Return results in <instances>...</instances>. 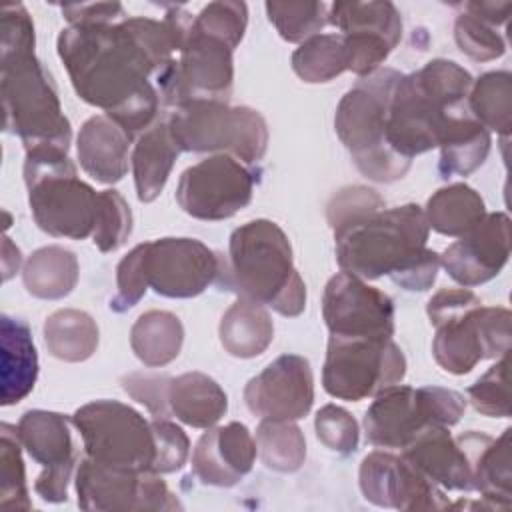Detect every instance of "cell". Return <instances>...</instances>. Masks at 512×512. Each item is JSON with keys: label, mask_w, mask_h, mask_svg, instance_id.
Segmentation results:
<instances>
[{"label": "cell", "mask_w": 512, "mask_h": 512, "mask_svg": "<svg viewBox=\"0 0 512 512\" xmlns=\"http://www.w3.org/2000/svg\"><path fill=\"white\" fill-rule=\"evenodd\" d=\"M258 172L230 154H214L188 166L176 186L178 206L198 220H226L246 208Z\"/></svg>", "instance_id": "9a60e30c"}, {"label": "cell", "mask_w": 512, "mask_h": 512, "mask_svg": "<svg viewBox=\"0 0 512 512\" xmlns=\"http://www.w3.org/2000/svg\"><path fill=\"white\" fill-rule=\"evenodd\" d=\"M454 40L458 48L476 62L500 58L506 52V42L496 26L462 12L454 24Z\"/></svg>", "instance_id": "ee69618b"}, {"label": "cell", "mask_w": 512, "mask_h": 512, "mask_svg": "<svg viewBox=\"0 0 512 512\" xmlns=\"http://www.w3.org/2000/svg\"><path fill=\"white\" fill-rule=\"evenodd\" d=\"M248 24V8L244 2L218 0L206 4L192 20V30L228 44L232 50L244 38Z\"/></svg>", "instance_id": "b9f144b4"}, {"label": "cell", "mask_w": 512, "mask_h": 512, "mask_svg": "<svg viewBox=\"0 0 512 512\" xmlns=\"http://www.w3.org/2000/svg\"><path fill=\"white\" fill-rule=\"evenodd\" d=\"M184 342L180 318L168 310H148L138 316L130 330V346L148 368H160L178 358Z\"/></svg>", "instance_id": "4dcf8cb0"}, {"label": "cell", "mask_w": 512, "mask_h": 512, "mask_svg": "<svg viewBox=\"0 0 512 512\" xmlns=\"http://www.w3.org/2000/svg\"><path fill=\"white\" fill-rule=\"evenodd\" d=\"M472 82L468 70L444 58L402 74L388 102V146L406 160L436 148L450 118L468 106Z\"/></svg>", "instance_id": "3957f363"}, {"label": "cell", "mask_w": 512, "mask_h": 512, "mask_svg": "<svg viewBox=\"0 0 512 512\" xmlns=\"http://www.w3.org/2000/svg\"><path fill=\"white\" fill-rule=\"evenodd\" d=\"M148 286L144 284L138 254L132 248L116 268V294L110 300V308L114 312H126L128 308L136 306L138 300L146 294Z\"/></svg>", "instance_id": "681fc988"}, {"label": "cell", "mask_w": 512, "mask_h": 512, "mask_svg": "<svg viewBox=\"0 0 512 512\" xmlns=\"http://www.w3.org/2000/svg\"><path fill=\"white\" fill-rule=\"evenodd\" d=\"M430 226L418 204L380 208L334 230L336 262L362 280L390 276L404 290H428L440 254L426 246Z\"/></svg>", "instance_id": "7a4b0ae2"}, {"label": "cell", "mask_w": 512, "mask_h": 512, "mask_svg": "<svg viewBox=\"0 0 512 512\" xmlns=\"http://www.w3.org/2000/svg\"><path fill=\"white\" fill-rule=\"evenodd\" d=\"M132 138L106 114L88 118L76 138L82 170L96 182L114 184L128 172V148Z\"/></svg>", "instance_id": "d4e9b609"}, {"label": "cell", "mask_w": 512, "mask_h": 512, "mask_svg": "<svg viewBox=\"0 0 512 512\" xmlns=\"http://www.w3.org/2000/svg\"><path fill=\"white\" fill-rule=\"evenodd\" d=\"M406 358L392 338L330 336L322 368V386L332 398L360 402L398 384Z\"/></svg>", "instance_id": "7c38bea8"}, {"label": "cell", "mask_w": 512, "mask_h": 512, "mask_svg": "<svg viewBox=\"0 0 512 512\" xmlns=\"http://www.w3.org/2000/svg\"><path fill=\"white\" fill-rule=\"evenodd\" d=\"M510 432L506 428L496 440L480 432H466L456 438L468 454L474 490L482 494L492 510H508L512 506Z\"/></svg>", "instance_id": "cb8c5ba5"}, {"label": "cell", "mask_w": 512, "mask_h": 512, "mask_svg": "<svg viewBox=\"0 0 512 512\" xmlns=\"http://www.w3.org/2000/svg\"><path fill=\"white\" fill-rule=\"evenodd\" d=\"M24 182L30 212L40 230L72 240L92 236L98 192L78 178L66 150L50 146L26 150Z\"/></svg>", "instance_id": "ba28073f"}, {"label": "cell", "mask_w": 512, "mask_h": 512, "mask_svg": "<svg viewBox=\"0 0 512 512\" xmlns=\"http://www.w3.org/2000/svg\"><path fill=\"white\" fill-rule=\"evenodd\" d=\"M218 334L230 356L256 358L270 346L274 338V324L262 304L238 298L224 312Z\"/></svg>", "instance_id": "f546056e"}, {"label": "cell", "mask_w": 512, "mask_h": 512, "mask_svg": "<svg viewBox=\"0 0 512 512\" xmlns=\"http://www.w3.org/2000/svg\"><path fill=\"white\" fill-rule=\"evenodd\" d=\"M472 116L490 132L508 138L512 128V76L506 70L486 72L472 82L468 94Z\"/></svg>", "instance_id": "d590c367"}, {"label": "cell", "mask_w": 512, "mask_h": 512, "mask_svg": "<svg viewBox=\"0 0 512 512\" xmlns=\"http://www.w3.org/2000/svg\"><path fill=\"white\" fill-rule=\"evenodd\" d=\"M256 446L264 466L276 472H296L306 458V440L294 422L262 420Z\"/></svg>", "instance_id": "74e56055"}, {"label": "cell", "mask_w": 512, "mask_h": 512, "mask_svg": "<svg viewBox=\"0 0 512 512\" xmlns=\"http://www.w3.org/2000/svg\"><path fill=\"white\" fill-rule=\"evenodd\" d=\"M400 76L392 68H378L360 78L342 96L334 116L336 134L348 148L356 168L376 182L400 180L412 164L386 142L388 102Z\"/></svg>", "instance_id": "8992f818"}, {"label": "cell", "mask_w": 512, "mask_h": 512, "mask_svg": "<svg viewBox=\"0 0 512 512\" xmlns=\"http://www.w3.org/2000/svg\"><path fill=\"white\" fill-rule=\"evenodd\" d=\"M132 232V212L118 190L98 192L94 244L100 252H114L126 244Z\"/></svg>", "instance_id": "60d3db41"}, {"label": "cell", "mask_w": 512, "mask_h": 512, "mask_svg": "<svg viewBox=\"0 0 512 512\" xmlns=\"http://www.w3.org/2000/svg\"><path fill=\"white\" fill-rule=\"evenodd\" d=\"M0 350V404L12 406L32 392L38 378V354L28 324L4 314L0 318Z\"/></svg>", "instance_id": "484cf974"}, {"label": "cell", "mask_w": 512, "mask_h": 512, "mask_svg": "<svg viewBox=\"0 0 512 512\" xmlns=\"http://www.w3.org/2000/svg\"><path fill=\"white\" fill-rule=\"evenodd\" d=\"M72 418L60 412L28 410L16 424V436L28 456L42 464L34 492L44 502H66L68 484L78 466V452L72 438Z\"/></svg>", "instance_id": "e0dca14e"}, {"label": "cell", "mask_w": 512, "mask_h": 512, "mask_svg": "<svg viewBox=\"0 0 512 512\" xmlns=\"http://www.w3.org/2000/svg\"><path fill=\"white\" fill-rule=\"evenodd\" d=\"M84 456L132 472H154L156 436L152 420L118 400H94L72 414Z\"/></svg>", "instance_id": "30bf717a"}, {"label": "cell", "mask_w": 512, "mask_h": 512, "mask_svg": "<svg viewBox=\"0 0 512 512\" xmlns=\"http://www.w3.org/2000/svg\"><path fill=\"white\" fill-rule=\"evenodd\" d=\"M362 496L396 510H444L450 506L444 490L420 474L402 456L374 450L360 464Z\"/></svg>", "instance_id": "d6986e66"}, {"label": "cell", "mask_w": 512, "mask_h": 512, "mask_svg": "<svg viewBox=\"0 0 512 512\" xmlns=\"http://www.w3.org/2000/svg\"><path fill=\"white\" fill-rule=\"evenodd\" d=\"M76 494L82 510H180L182 504L170 492L160 474L110 468L80 458L76 468Z\"/></svg>", "instance_id": "2e32d148"}, {"label": "cell", "mask_w": 512, "mask_h": 512, "mask_svg": "<svg viewBox=\"0 0 512 512\" xmlns=\"http://www.w3.org/2000/svg\"><path fill=\"white\" fill-rule=\"evenodd\" d=\"M314 428H316L318 440L332 452L352 454L358 448V440H360L358 422L348 410L336 404H326L316 412Z\"/></svg>", "instance_id": "f6af8a7d"}, {"label": "cell", "mask_w": 512, "mask_h": 512, "mask_svg": "<svg viewBox=\"0 0 512 512\" xmlns=\"http://www.w3.org/2000/svg\"><path fill=\"white\" fill-rule=\"evenodd\" d=\"M508 354L490 366L470 388L468 400L476 412L490 418H508L510 416V388H508Z\"/></svg>", "instance_id": "7bdbcfd3"}, {"label": "cell", "mask_w": 512, "mask_h": 512, "mask_svg": "<svg viewBox=\"0 0 512 512\" xmlns=\"http://www.w3.org/2000/svg\"><path fill=\"white\" fill-rule=\"evenodd\" d=\"M218 284L288 318L306 308V286L294 268L290 240L266 218L250 220L232 232Z\"/></svg>", "instance_id": "277c9868"}, {"label": "cell", "mask_w": 512, "mask_h": 512, "mask_svg": "<svg viewBox=\"0 0 512 512\" xmlns=\"http://www.w3.org/2000/svg\"><path fill=\"white\" fill-rule=\"evenodd\" d=\"M424 216L438 234L462 238L486 216V206L474 188L458 182L436 190L426 202Z\"/></svg>", "instance_id": "1f68e13d"}, {"label": "cell", "mask_w": 512, "mask_h": 512, "mask_svg": "<svg viewBox=\"0 0 512 512\" xmlns=\"http://www.w3.org/2000/svg\"><path fill=\"white\" fill-rule=\"evenodd\" d=\"M328 24L340 34H374L398 46L402 38V18L398 8L386 0L334 2L328 10Z\"/></svg>", "instance_id": "e575fe53"}, {"label": "cell", "mask_w": 512, "mask_h": 512, "mask_svg": "<svg viewBox=\"0 0 512 512\" xmlns=\"http://www.w3.org/2000/svg\"><path fill=\"white\" fill-rule=\"evenodd\" d=\"M44 344L58 360L84 362L98 348V326L88 312L62 308L46 318Z\"/></svg>", "instance_id": "836d02e7"}, {"label": "cell", "mask_w": 512, "mask_h": 512, "mask_svg": "<svg viewBox=\"0 0 512 512\" xmlns=\"http://www.w3.org/2000/svg\"><path fill=\"white\" fill-rule=\"evenodd\" d=\"M166 122L180 152H218L256 164L268 148L266 120L248 106L196 100L176 106Z\"/></svg>", "instance_id": "9c48e42d"}, {"label": "cell", "mask_w": 512, "mask_h": 512, "mask_svg": "<svg viewBox=\"0 0 512 512\" xmlns=\"http://www.w3.org/2000/svg\"><path fill=\"white\" fill-rule=\"evenodd\" d=\"M0 508L30 510L26 470L22 460V444L16 436V426L0 424Z\"/></svg>", "instance_id": "f35d334b"}, {"label": "cell", "mask_w": 512, "mask_h": 512, "mask_svg": "<svg viewBox=\"0 0 512 512\" xmlns=\"http://www.w3.org/2000/svg\"><path fill=\"white\" fill-rule=\"evenodd\" d=\"M248 410L260 420L294 422L304 418L314 402L310 362L298 354H282L244 388Z\"/></svg>", "instance_id": "ffe728a7"}, {"label": "cell", "mask_w": 512, "mask_h": 512, "mask_svg": "<svg viewBox=\"0 0 512 512\" xmlns=\"http://www.w3.org/2000/svg\"><path fill=\"white\" fill-rule=\"evenodd\" d=\"M508 256L510 218L504 212H492L440 254V266L462 288H472L498 276Z\"/></svg>", "instance_id": "44dd1931"}, {"label": "cell", "mask_w": 512, "mask_h": 512, "mask_svg": "<svg viewBox=\"0 0 512 512\" xmlns=\"http://www.w3.org/2000/svg\"><path fill=\"white\" fill-rule=\"evenodd\" d=\"M256 452V440L242 422L212 426L192 450V470L202 484L230 488L252 470Z\"/></svg>", "instance_id": "7402d4cb"}, {"label": "cell", "mask_w": 512, "mask_h": 512, "mask_svg": "<svg viewBox=\"0 0 512 512\" xmlns=\"http://www.w3.org/2000/svg\"><path fill=\"white\" fill-rule=\"evenodd\" d=\"M400 456L444 490H474L468 454L448 426H428L402 448Z\"/></svg>", "instance_id": "603a6c76"}, {"label": "cell", "mask_w": 512, "mask_h": 512, "mask_svg": "<svg viewBox=\"0 0 512 512\" xmlns=\"http://www.w3.org/2000/svg\"><path fill=\"white\" fill-rule=\"evenodd\" d=\"M134 250L144 284L166 298H194L222 274L224 258L196 238H158Z\"/></svg>", "instance_id": "5bb4252c"}, {"label": "cell", "mask_w": 512, "mask_h": 512, "mask_svg": "<svg viewBox=\"0 0 512 512\" xmlns=\"http://www.w3.org/2000/svg\"><path fill=\"white\" fill-rule=\"evenodd\" d=\"M168 410L192 428H212L228 410V396L220 384L202 372H186L168 382Z\"/></svg>", "instance_id": "4316f807"}, {"label": "cell", "mask_w": 512, "mask_h": 512, "mask_svg": "<svg viewBox=\"0 0 512 512\" xmlns=\"http://www.w3.org/2000/svg\"><path fill=\"white\" fill-rule=\"evenodd\" d=\"M4 130L18 134L24 148H70L72 128L62 112L56 84L34 50L0 54Z\"/></svg>", "instance_id": "52a82bcc"}, {"label": "cell", "mask_w": 512, "mask_h": 512, "mask_svg": "<svg viewBox=\"0 0 512 512\" xmlns=\"http://www.w3.org/2000/svg\"><path fill=\"white\" fill-rule=\"evenodd\" d=\"M384 208L382 196L368 186H346L338 190L326 206V220L332 230L364 214Z\"/></svg>", "instance_id": "bcb514c9"}, {"label": "cell", "mask_w": 512, "mask_h": 512, "mask_svg": "<svg viewBox=\"0 0 512 512\" xmlns=\"http://www.w3.org/2000/svg\"><path fill=\"white\" fill-rule=\"evenodd\" d=\"M232 52L228 44L190 26L180 58H172L156 74L160 102L174 108L196 100L228 102L234 84Z\"/></svg>", "instance_id": "4fadbf2b"}, {"label": "cell", "mask_w": 512, "mask_h": 512, "mask_svg": "<svg viewBox=\"0 0 512 512\" xmlns=\"http://www.w3.org/2000/svg\"><path fill=\"white\" fill-rule=\"evenodd\" d=\"M64 18L70 26H86V24H116L126 16L124 6L120 2H90V4H64Z\"/></svg>", "instance_id": "f907efd6"}, {"label": "cell", "mask_w": 512, "mask_h": 512, "mask_svg": "<svg viewBox=\"0 0 512 512\" xmlns=\"http://www.w3.org/2000/svg\"><path fill=\"white\" fill-rule=\"evenodd\" d=\"M292 70L308 84L330 82L348 70L340 34H316L304 40L292 54Z\"/></svg>", "instance_id": "8d00e7d4"}, {"label": "cell", "mask_w": 512, "mask_h": 512, "mask_svg": "<svg viewBox=\"0 0 512 512\" xmlns=\"http://www.w3.org/2000/svg\"><path fill=\"white\" fill-rule=\"evenodd\" d=\"M168 382H170V376H164V374L132 372L122 378V388L136 402L144 404L154 418H168L170 416L168 400H166Z\"/></svg>", "instance_id": "c3c4849f"}, {"label": "cell", "mask_w": 512, "mask_h": 512, "mask_svg": "<svg viewBox=\"0 0 512 512\" xmlns=\"http://www.w3.org/2000/svg\"><path fill=\"white\" fill-rule=\"evenodd\" d=\"M152 428L156 436L154 474H170L180 470L190 454V440L186 432L168 418H154Z\"/></svg>", "instance_id": "7dc6e473"}, {"label": "cell", "mask_w": 512, "mask_h": 512, "mask_svg": "<svg viewBox=\"0 0 512 512\" xmlns=\"http://www.w3.org/2000/svg\"><path fill=\"white\" fill-rule=\"evenodd\" d=\"M322 318L336 338H392L394 302L392 298L350 274H334L324 288Z\"/></svg>", "instance_id": "ac0fdd59"}, {"label": "cell", "mask_w": 512, "mask_h": 512, "mask_svg": "<svg viewBox=\"0 0 512 512\" xmlns=\"http://www.w3.org/2000/svg\"><path fill=\"white\" fill-rule=\"evenodd\" d=\"M510 10H512V2H468V4H464V12L488 22L490 26L504 24Z\"/></svg>", "instance_id": "816d5d0a"}, {"label": "cell", "mask_w": 512, "mask_h": 512, "mask_svg": "<svg viewBox=\"0 0 512 512\" xmlns=\"http://www.w3.org/2000/svg\"><path fill=\"white\" fill-rule=\"evenodd\" d=\"M490 132L472 116L470 108L458 110L444 128L440 138L438 172L448 176H468L480 168L490 152Z\"/></svg>", "instance_id": "f1b7e54d"}, {"label": "cell", "mask_w": 512, "mask_h": 512, "mask_svg": "<svg viewBox=\"0 0 512 512\" xmlns=\"http://www.w3.org/2000/svg\"><path fill=\"white\" fill-rule=\"evenodd\" d=\"M20 262H22V254L20 250L10 242V238L6 236L4 238V244H2V266H4V280H8L18 268H20Z\"/></svg>", "instance_id": "f5cc1de1"}, {"label": "cell", "mask_w": 512, "mask_h": 512, "mask_svg": "<svg viewBox=\"0 0 512 512\" xmlns=\"http://www.w3.org/2000/svg\"><path fill=\"white\" fill-rule=\"evenodd\" d=\"M436 328L432 354L450 374H468L480 360L498 358L510 350V310L482 306L468 288L438 290L426 306Z\"/></svg>", "instance_id": "5b68a950"}, {"label": "cell", "mask_w": 512, "mask_h": 512, "mask_svg": "<svg viewBox=\"0 0 512 512\" xmlns=\"http://www.w3.org/2000/svg\"><path fill=\"white\" fill-rule=\"evenodd\" d=\"M466 410L460 392L440 386L394 384L374 396L364 414L366 440L380 448H404L428 426H454Z\"/></svg>", "instance_id": "8fae6325"}, {"label": "cell", "mask_w": 512, "mask_h": 512, "mask_svg": "<svg viewBox=\"0 0 512 512\" xmlns=\"http://www.w3.org/2000/svg\"><path fill=\"white\" fill-rule=\"evenodd\" d=\"M268 20L286 42H304L328 24L326 2H266Z\"/></svg>", "instance_id": "ab89813d"}, {"label": "cell", "mask_w": 512, "mask_h": 512, "mask_svg": "<svg viewBox=\"0 0 512 512\" xmlns=\"http://www.w3.org/2000/svg\"><path fill=\"white\" fill-rule=\"evenodd\" d=\"M56 48L76 94L102 108L130 138L156 124L160 94L150 76L158 70L130 18L68 26L58 34Z\"/></svg>", "instance_id": "6da1fadb"}, {"label": "cell", "mask_w": 512, "mask_h": 512, "mask_svg": "<svg viewBox=\"0 0 512 512\" xmlns=\"http://www.w3.org/2000/svg\"><path fill=\"white\" fill-rule=\"evenodd\" d=\"M180 154L168 122H156L136 140L132 152V174L140 202H152L164 190L172 166Z\"/></svg>", "instance_id": "83f0119b"}, {"label": "cell", "mask_w": 512, "mask_h": 512, "mask_svg": "<svg viewBox=\"0 0 512 512\" xmlns=\"http://www.w3.org/2000/svg\"><path fill=\"white\" fill-rule=\"evenodd\" d=\"M78 258L62 246H44L30 254L24 264L22 280L26 290L42 300L68 296L78 282Z\"/></svg>", "instance_id": "d6a6232c"}]
</instances>
